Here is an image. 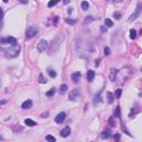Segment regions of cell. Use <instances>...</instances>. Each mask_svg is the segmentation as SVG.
Returning a JSON list of instances; mask_svg holds the SVG:
<instances>
[{
    "instance_id": "cell-1",
    "label": "cell",
    "mask_w": 142,
    "mask_h": 142,
    "mask_svg": "<svg viewBox=\"0 0 142 142\" xmlns=\"http://www.w3.org/2000/svg\"><path fill=\"white\" fill-rule=\"evenodd\" d=\"M63 40H65V36H63V33H61V32L58 33V34L55 37V39L52 40L51 44L49 46V51H50L51 53L57 52V51L60 49V47H61Z\"/></svg>"
},
{
    "instance_id": "cell-2",
    "label": "cell",
    "mask_w": 142,
    "mask_h": 142,
    "mask_svg": "<svg viewBox=\"0 0 142 142\" xmlns=\"http://www.w3.org/2000/svg\"><path fill=\"white\" fill-rule=\"evenodd\" d=\"M20 49H21V48H20L19 44H17V43L10 44L9 49L6 50V55H7V57H9V58H15V57H17V56L19 55Z\"/></svg>"
},
{
    "instance_id": "cell-3",
    "label": "cell",
    "mask_w": 142,
    "mask_h": 142,
    "mask_svg": "<svg viewBox=\"0 0 142 142\" xmlns=\"http://www.w3.org/2000/svg\"><path fill=\"white\" fill-rule=\"evenodd\" d=\"M37 33H38V28L31 26V27H29V28L27 29V31H26V37H27V39H32L33 37L37 36Z\"/></svg>"
},
{
    "instance_id": "cell-4",
    "label": "cell",
    "mask_w": 142,
    "mask_h": 142,
    "mask_svg": "<svg viewBox=\"0 0 142 142\" xmlns=\"http://www.w3.org/2000/svg\"><path fill=\"white\" fill-rule=\"evenodd\" d=\"M0 43L1 44H15L17 43V39H16L15 37L2 38V39H0Z\"/></svg>"
},
{
    "instance_id": "cell-5",
    "label": "cell",
    "mask_w": 142,
    "mask_h": 142,
    "mask_svg": "<svg viewBox=\"0 0 142 142\" xmlns=\"http://www.w3.org/2000/svg\"><path fill=\"white\" fill-rule=\"evenodd\" d=\"M80 97V91H79V89H73L72 91L70 92L69 95V100L70 101H74V100H77V99Z\"/></svg>"
},
{
    "instance_id": "cell-6",
    "label": "cell",
    "mask_w": 142,
    "mask_h": 142,
    "mask_svg": "<svg viewBox=\"0 0 142 142\" xmlns=\"http://www.w3.org/2000/svg\"><path fill=\"white\" fill-rule=\"evenodd\" d=\"M47 48H48V42L44 40V39L40 40V41H39V43L37 44V49L40 51V52H43V51L46 50Z\"/></svg>"
},
{
    "instance_id": "cell-7",
    "label": "cell",
    "mask_w": 142,
    "mask_h": 142,
    "mask_svg": "<svg viewBox=\"0 0 142 142\" xmlns=\"http://www.w3.org/2000/svg\"><path fill=\"white\" fill-rule=\"evenodd\" d=\"M66 117H67V114L65 112H60L58 116H56V118H55L56 123H62L63 121L66 120Z\"/></svg>"
},
{
    "instance_id": "cell-8",
    "label": "cell",
    "mask_w": 142,
    "mask_h": 142,
    "mask_svg": "<svg viewBox=\"0 0 142 142\" xmlns=\"http://www.w3.org/2000/svg\"><path fill=\"white\" fill-rule=\"evenodd\" d=\"M70 133H71V130H70L69 127H66L65 129H62L61 131H60V135L63 137V138H67V137H69Z\"/></svg>"
},
{
    "instance_id": "cell-9",
    "label": "cell",
    "mask_w": 142,
    "mask_h": 142,
    "mask_svg": "<svg viewBox=\"0 0 142 142\" xmlns=\"http://www.w3.org/2000/svg\"><path fill=\"white\" fill-rule=\"evenodd\" d=\"M140 7H141V4L139 2V4H138V7H137V10H135V12L131 16V17H130V19H129L130 21H133V20H135V19H137V17L140 15Z\"/></svg>"
},
{
    "instance_id": "cell-10",
    "label": "cell",
    "mask_w": 142,
    "mask_h": 142,
    "mask_svg": "<svg viewBox=\"0 0 142 142\" xmlns=\"http://www.w3.org/2000/svg\"><path fill=\"white\" fill-rule=\"evenodd\" d=\"M117 73H118V70L112 68V69L110 70V73H109V79L111 81H114L116 80V77H117Z\"/></svg>"
},
{
    "instance_id": "cell-11",
    "label": "cell",
    "mask_w": 142,
    "mask_h": 142,
    "mask_svg": "<svg viewBox=\"0 0 142 142\" xmlns=\"http://www.w3.org/2000/svg\"><path fill=\"white\" fill-rule=\"evenodd\" d=\"M71 78H72V80H73V82H74V83H78V82H79V80H80V78H81V73L80 72L72 73Z\"/></svg>"
},
{
    "instance_id": "cell-12",
    "label": "cell",
    "mask_w": 142,
    "mask_h": 142,
    "mask_svg": "<svg viewBox=\"0 0 142 142\" xmlns=\"http://www.w3.org/2000/svg\"><path fill=\"white\" fill-rule=\"evenodd\" d=\"M31 107H32V101H31V100H26V101L21 104L22 109H30Z\"/></svg>"
},
{
    "instance_id": "cell-13",
    "label": "cell",
    "mask_w": 142,
    "mask_h": 142,
    "mask_svg": "<svg viewBox=\"0 0 142 142\" xmlns=\"http://www.w3.org/2000/svg\"><path fill=\"white\" fill-rule=\"evenodd\" d=\"M95 71L93 70H89L88 71V73H87V79H88V81L89 82H92L93 81V79H95Z\"/></svg>"
},
{
    "instance_id": "cell-14",
    "label": "cell",
    "mask_w": 142,
    "mask_h": 142,
    "mask_svg": "<svg viewBox=\"0 0 142 142\" xmlns=\"http://www.w3.org/2000/svg\"><path fill=\"white\" fill-rule=\"evenodd\" d=\"M101 92H102V90H100L99 93L95 95V99H93V103H95V104H97V103H99V102H101Z\"/></svg>"
},
{
    "instance_id": "cell-15",
    "label": "cell",
    "mask_w": 142,
    "mask_h": 142,
    "mask_svg": "<svg viewBox=\"0 0 142 142\" xmlns=\"http://www.w3.org/2000/svg\"><path fill=\"white\" fill-rule=\"evenodd\" d=\"M107 100H108V103H112L114 100V95L111 92H107Z\"/></svg>"
},
{
    "instance_id": "cell-16",
    "label": "cell",
    "mask_w": 142,
    "mask_h": 142,
    "mask_svg": "<svg viewBox=\"0 0 142 142\" xmlns=\"http://www.w3.org/2000/svg\"><path fill=\"white\" fill-rule=\"evenodd\" d=\"M25 124H27L28 127H34L37 123L33 120H31V119H26V120H25Z\"/></svg>"
},
{
    "instance_id": "cell-17",
    "label": "cell",
    "mask_w": 142,
    "mask_h": 142,
    "mask_svg": "<svg viewBox=\"0 0 142 142\" xmlns=\"http://www.w3.org/2000/svg\"><path fill=\"white\" fill-rule=\"evenodd\" d=\"M48 73H49V76H50L51 78H56V77H57V72H56L52 68H48Z\"/></svg>"
},
{
    "instance_id": "cell-18",
    "label": "cell",
    "mask_w": 142,
    "mask_h": 142,
    "mask_svg": "<svg viewBox=\"0 0 142 142\" xmlns=\"http://www.w3.org/2000/svg\"><path fill=\"white\" fill-rule=\"evenodd\" d=\"M55 93H56V88H51L49 91L46 92V95H47V97H53Z\"/></svg>"
},
{
    "instance_id": "cell-19",
    "label": "cell",
    "mask_w": 142,
    "mask_h": 142,
    "mask_svg": "<svg viewBox=\"0 0 142 142\" xmlns=\"http://www.w3.org/2000/svg\"><path fill=\"white\" fill-rule=\"evenodd\" d=\"M67 90H68V86H67V84H61V86H60V90H59V91H60V93H66L67 92Z\"/></svg>"
},
{
    "instance_id": "cell-20",
    "label": "cell",
    "mask_w": 142,
    "mask_h": 142,
    "mask_svg": "<svg viewBox=\"0 0 142 142\" xmlns=\"http://www.w3.org/2000/svg\"><path fill=\"white\" fill-rule=\"evenodd\" d=\"M81 8H82V10H88L89 9V2L88 1H82L81 2Z\"/></svg>"
},
{
    "instance_id": "cell-21",
    "label": "cell",
    "mask_w": 142,
    "mask_h": 142,
    "mask_svg": "<svg viewBox=\"0 0 142 142\" xmlns=\"http://www.w3.org/2000/svg\"><path fill=\"white\" fill-rule=\"evenodd\" d=\"M120 116H121V113H120V107L118 106V107H116V110H114V117L120 118Z\"/></svg>"
},
{
    "instance_id": "cell-22",
    "label": "cell",
    "mask_w": 142,
    "mask_h": 142,
    "mask_svg": "<svg viewBox=\"0 0 142 142\" xmlns=\"http://www.w3.org/2000/svg\"><path fill=\"white\" fill-rule=\"evenodd\" d=\"M39 82H40V83H47V79L43 77V74H42V73H40V74H39Z\"/></svg>"
},
{
    "instance_id": "cell-23",
    "label": "cell",
    "mask_w": 142,
    "mask_h": 142,
    "mask_svg": "<svg viewBox=\"0 0 142 142\" xmlns=\"http://www.w3.org/2000/svg\"><path fill=\"white\" fill-rule=\"evenodd\" d=\"M130 38H131V39H135V38H137V31H135L134 29L130 30Z\"/></svg>"
},
{
    "instance_id": "cell-24",
    "label": "cell",
    "mask_w": 142,
    "mask_h": 142,
    "mask_svg": "<svg viewBox=\"0 0 142 142\" xmlns=\"http://www.w3.org/2000/svg\"><path fill=\"white\" fill-rule=\"evenodd\" d=\"M121 93H122V90H121V89H117V91H116V93H114V98L119 99L121 97Z\"/></svg>"
},
{
    "instance_id": "cell-25",
    "label": "cell",
    "mask_w": 142,
    "mask_h": 142,
    "mask_svg": "<svg viewBox=\"0 0 142 142\" xmlns=\"http://www.w3.org/2000/svg\"><path fill=\"white\" fill-rule=\"evenodd\" d=\"M46 140H47V141H50V142H55L56 138L55 137H52V135H50V134H48L47 137H46Z\"/></svg>"
},
{
    "instance_id": "cell-26",
    "label": "cell",
    "mask_w": 142,
    "mask_h": 142,
    "mask_svg": "<svg viewBox=\"0 0 142 142\" xmlns=\"http://www.w3.org/2000/svg\"><path fill=\"white\" fill-rule=\"evenodd\" d=\"M57 4H58V1H57V0H51V1L48 2V7H53V6H56Z\"/></svg>"
},
{
    "instance_id": "cell-27",
    "label": "cell",
    "mask_w": 142,
    "mask_h": 142,
    "mask_svg": "<svg viewBox=\"0 0 142 142\" xmlns=\"http://www.w3.org/2000/svg\"><path fill=\"white\" fill-rule=\"evenodd\" d=\"M109 137H110V134H109V132H108V131H103V132H102V134H101L102 139H108Z\"/></svg>"
},
{
    "instance_id": "cell-28",
    "label": "cell",
    "mask_w": 142,
    "mask_h": 142,
    "mask_svg": "<svg viewBox=\"0 0 142 142\" xmlns=\"http://www.w3.org/2000/svg\"><path fill=\"white\" fill-rule=\"evenodd\" d=\"M104 23H106L107 27H112L113 26V22L111 21L110 19H106V20H104Z\"/></svg>"
},
{
    "instance_id": "cell-29",
    "label": "cell",
    "mask_w": 142,
    "mask_h": 142,
    "mask_svg": "<svg viewBox=\"0 0 142 142\" xmlns=\"http://www.w3.org/2000/svg\"><path fill=\"white\" fill-rule=\"evenodd\" d=\"M113 17H114V18L117 19V20H120L122 16H121L120 12H114V13H113Z\"/></svg>"
},
{
    "instance_id": "cell-30",
    "label": "cell",
    "mask_w": 142,
    "mask_h": 142,
    "mask_svg": "<svg viewBox=\"0 0 142 142\" xmlns=\"http://www.w3.org/2000/svg\"><path fill=\"white\" fill-rule=\"evenodd\" d=\"M92 20H93V17H91V16H88V17H86L84 23H88V22H91Z\"/></svg>"
},
{
    "instance_id": "cell-31",
    "label": "cell",
    "mask_w": 142,
    "mask_h": 142,
    "mask_svg": "<svg viewBox=\"0 0 142 142\" xmlns=\"http://www.w3.org/2000/svg\"><path fill=\"white\" fill-rule=\"evenodd\" d=\"M66 21H67V23H69V25H74L76 23V20H71V19H66Z\"/></svg>"
},
{
    "instance_id": "cell-32",
    "label": "cell",
    "mask_w": 142,
    "mask_h": 142,
    "mask_svg": "<svg viewBox=\"0 0 142 142\" xmlns=\"http://www.w3.org/2000/svg\"><path fill=\"white\" fill-rule=\"evenodd\" d=\"M104 55H106V56H110V48L109 47L104 48Z\"/></svg>"
},
{
    "instance_id": "cell-33",
    "label": "cell",
    "mask_w": 142,
    "mask_h": 142,
    "mask_svg": "<svg viewBox=\"0 0 142 142\" xmlns=\"http://www.w3.org/2000/svg\"><path fill=\"white\" fill-rule=\"evenodd\" d=\"M109 123H110V125H112V127H114V125H116L114 121H113V118H110V119H109Z\"/></svg>"
},
{
    "instance_id": "cell-34",
    "label": "cell",
    "mask_w": 142,
    "mask_h": 142,
    "mask_svg": "<svg viewBox=\"0 0 142 142\" xmlns=\"http://www.w3.org/2000/svg\"><path fill=\"white\" fill-rule=\"evenodd\" d=\"M4 18V11H2V9H0V20Z\"/></svg>"
},
{
    "instance_id": "cell-35",
    "label": "cell",
    "mask_w": 142,
    "mask_h": 142,
    "mask_svg": "<svg viewBox=\"0 0 142 142\" xmlns=\"http://www.w3.org/2000/svg\"><path fill=\"white\" fill-rule=\"evenodd\" d=\"M19 2H21V4H27L28 2V0H18Z\"/></svg>"
},
{
    "instance_id": "cell-36",
    "label": "cell",
    "mask_w": 142,
    "mask_h": 142,
    "mask_svg": "<svg viewBox=\"0 0 142 142\" xmlns=\"http://www.w3.org/2000/svg\"><path fill=\"white\" fill-rule=\"evenodd\" d=\"M72 11H73L72 8H69V9H68V13H69V15H71V13H72Z\"/></svg>"
},
{
    "instance_id": "cell-37",
    "label": "cell",
    "mask_w": 142,
    "mask_h": 142,
    "mask_svg": "<svg viewBox=\"0 0 142 142\" xmlns=\"http://www.w3.org/2000/svg\"><path fill=\"white\" fill-rule=\"evenodd\" d=\"M114 139H116V140H120V134H116V137H114Z\"/></svg>"
},
{
    "instance_id": "cell-38",
    "label": "cell",
    "mask_w": 142,
    "mask_h": 142,
    "mask_svg": "<svg viewBox=\"0 0 142 142\" xmlns=\"http://www.w3.org/2000/svg\"><path fill=\"white\" fill-rule=\"evenodd\" d=\"M70 1H71V0H63V4H68Z\"/></svg>"
},
{
    "instance_id": "cell-39",
    "label": "cell",
    "mask_w": 142,
    "mask_h": 142,
    "mask_svg": "<svg viewBox=\"0 0 142 142\" xmlns=\"http://www.w3.org/2000/svg\"><path fill=\"white\" fill-rule=\"evenodd\" d=\"M41 117H42V118H47V117H48V113H47V112H46V113H43V114H42Z\"/></svg>"
},
{
    "instance_id": "cell-40",
    "label": "cell",
    "mask_w": 142,
    "mask_h": 142,
    "mask_svg": "<svg viewBox=\"0 0 142 142\" xmlns=\"http://www.w3.org/2000/svg\"><path fill=\"white\" fill-rule=\"evenodd\" d=\"M106 27H101V31H102V32H104V31H106Z\"/></svg>"
},
{
    "instance_id": "cell-41",
    "label": "cell",
    "mask_w": 142,
    "mask_h": 142,
    "mask_svg": "<svg viewBox=\"0 0 142 142\" xmlns=\"http://www.w3.org/2000/svg\"><path fill=\"white\" fill-rule=\"evenodd\" d=\"M6 100H2V101H0V106H1V104H4V103H6Z\"/></svg>"
},
{
    "instance_id": "cell-42",
    "label": "cell",
    "mask_w": 142,
    "mask_h": 142,
    "mask_svg": "<svg viewBox=\"0 0 142 142\" xmlns=\"http://www.w3.org/2000/svg\"><path fill=\"white\" fill-rule=\"evenodd\" d=\"M99 63H100V62H99V60H97V61H95V66L98 67V66H99Z\"/></svg>"
},
{
    "instance_id": "cell-43",
    "label": "cell",
    "mask_w": 142,
    "mask_h": 142,
    "mask_svg": "<svg viewBox=\"0 0 142 142\" xmlns=\"http://www.w3.org/2000/svg\"><path fill=\"white\" fill-rule=\"evenodd\" d=\"M114 1H116V2H121L122 0H114Z\"/></svg>"
},
{
    "instance_id": "cell-44",
    "label": "cell",
    "mask_w": 142,
    "mask_h": 142,
    "mask_svg": "<svg viewBox=\"0 0 142 142\" xmlns=\"http://www.w3.org/2000/svg\"><path fill=\"white\" fill-rule=\"evenodd\" d=\"M8 1H9V0H4V2H8Z\"/></svg>"
},
{
    "instance_id": "cell-45",
    "label": "cell",
    "mask_w": 142,
    "mask_h": 142,
    "mask_svg": "<svg viewBox=\"0 0 142 142\" xmlns=\"http://www.w3.org/2000/svg\"><path fill=\"white\" fill-rule=\"evenodd\" d=\"M0 84H1V83H0Z\"/></svg>"
}]
</instances>
